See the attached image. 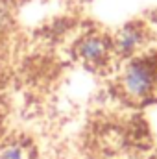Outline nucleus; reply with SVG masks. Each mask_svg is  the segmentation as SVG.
I'll return each instance as SVG.
<instances>
[{
	"instance_id": "nucleus-4",
	"label": "nucleus",
	"mask_w": 157,
	"mask_h": 159,
	"mask_svg": "<svg viewBox=\"0 0 157 159\" xmlns=\"http://www.w3.org/2000/svg\"><path fill=\"white\" fill-rule=\"evenodd\" d=\"M0 159H30L28 150L20 143H11L0 150Z\"/></svg>"
},
{
	"instance_id": "nucleus-1",
	"label": "nucleus",
	"mask_w": 157,
	"mask_h": 159,
	"mask_svg": "<svg viewBox=\"0 0 157 159\" xmlns=\"http://www.w3.org/2000/svg\"><path fill=\"white\" fill-rule=\"evenodd\" d=\"M120 89L131 100H148L157 89V63L152 57H129L120 74Z\"/></svg>"
},
{
	"instance_id": "nucleus-3",
	"label": "nucleus",
	"mask_w": 157,
	"mask_h": 159,
	"mask_svg": "<svg viewBox=\"0 0 157 159\" xmlns=\"http://www.w3.org/2000/svg\"><path fill=\"white\" fill-rule=\"evenodd\" d=\"M148 39V32H146V26L142 22H128L124 24L113 37V50L124 56V57H133L144 44Z\"/></svg>"
},
{
	"instance_id": "nucleus-2",
	"label": "nucleus",
	"mask_w": 157,
	"mask_h": 159,
	"mask_svg": "<svg viewBox=\"0 0 157 159\" xmlns=\"http://www.w3.org/2000/svg\"><path fill=\"white\" fill-rule=\"evenodd\" d=\"M113 52V39L98 32L83 35L76 44V56L91 67H104L111 59Z\"/></svg>"
}]
</instances>
